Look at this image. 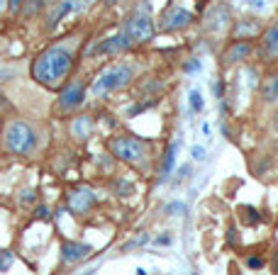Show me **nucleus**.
<instances>
[{
    "instance_id": "6e6552de",
    "label": "nucleus",
    "mask_w": 278,
    "mask_h": 275,
    "mask_svg": "<svg viewBox=\"0 0 278 275\" xmlns=\"http://www.w3.org/2000/svg\"><path fill=\"white\" fill-rule=\"evenodd\" d=\"M86 98V88H83V83H71L64 93H61V98H59V105H61V110H73L78 107L81 102Z\"/></svg>"
},
{
    "instance_id": "f03ea898",
    "label": "nucleus",
    "mask_w": 278,
    "mask_h": 275,
    "mask_svg": "<svg viewBox=\"0 0 278 275\" xmlns=\"http://www.w3.org/2000/svg\"><path fill=\"white\" fill-rule=\"evenodd\" d=\"M134 78V68L127 66V64H115V66L105 68L100 76L95 78V83H93V95L95 98H105V95H110L115 90L124 88L130 80Z\"/></svg>"
},
{
    "instance_id": "423d86ee",
    "label": "nucleus",
    "mask_w": 278,
    "mask_h": 275,
    "mask_svg": "<svg viewBox=\"0 0 278 275\" xmlns=\"http://www.w3.org/2000/svg\"><path fill=\"white\" fill-rule=\"evenodd\" d=\"M190 22H193V15H190L188 10H183V8H171V10H166V15H164L161 27H164L166 32H176V30H186Z\"/></svg>"
},
{
    "instance_id": "c85d7f7f",
    "label": "nucleus",
    "mask_w": 278,
    "mask_h": 275,
    "mask_svg": "<svg viewBox=\"0 0 278 275\" xmlns=\"http://www.w3.org/2000/svg\"><path fill=\"white\" fill-rule=\"evenodd\" d=\"M156 243H159V246H168V243H171V236L164 234V236H159V239H156Z\"/></svg>"
},
{
    "instance_id": "dca6fc26",
    "label": "nucleus",
    "mask_w": 278,
    "mask_h": 275,
    "mask_svg": "<svg viewBox=\"0 0 278 275\" xmlns=\"http://www.w3.org/2000/svg\"><path fill=\"white\" fill-rule=\"evenodd\" d=\"M176 154H178V142L171 146L164 156V163H161V178H168L171 176V171H173V166H176Z\"/></svg>"
},
{
    "instance_id": "7c9ffc66",
    "label": "nucleus",
    "mask_w": 278,
    "mask_h": 275,
    "mask_svg": "<svg viewBox=\"0 0 278 275\" xmlns=\"http://www.w3.org/2000/svg\"><path fill=\"white\" fill-rule=\"evenodd\" d=\"M20 5H22V0H10V8H12V10H20Z\"/></svg>"
},
{
    "instance_id": "9d476101",
    "label": "nucleus",
    "mask_w": 278,
    "mask_h": 275,
    "mask_svg": "<svg viewBox=\"0 0 278 275\" xmlns=\"http://www.w3.org/2000/svg\"><path fill=\"white\" fill-rule=\"evenodd\" d=\"M249 56H251V42L239 39V42H232V44L227 46V51H224V64H242Z\"/></svg>"
},
{
    "instance_id": "7ed1b4c3",
    "label": "nucleus",
    "mask_w": 278,
    "mask_h": 275,
    "mask_svg": "<svg viewBox=\"0 0 278 275\" xmlns=\"http://www.w3.org/2000/svg\"><path fill=\"white\" fill-rule=\"evenodd\" d=\"M5 142L8 149L17 156H30L37 149V132L27 122H12L5 132Z\"/></svg>"
},
{
    "instance_id": "aec40b11",
    "label": "nucleus",
    "mask_w": 278,
    "mask_h": 275,
    "mask_svg": "<svg viewBox=\"0 0 278 275\" xmlns=\"http://www.w3.org/2000/svg\"><path fill=\"white\" fill-rule=\"evenodd\" d=\"M12 261H15V256H12L10 251L0 253V273H5V270H8V268L12 265Z\"/></svg>"
},
{
    "instance_id": "4be33fe9",
    "label": "nucleus",
    "mask_w": 278,
    "mask_h": 275,
    "mask_svg": "<svg viewBox=\"0 0 278 275\" xmlns=\"http://www.w3.org/2000/svg\"><path fill=\"white\" fill-rule=\"evenodd\" d=\"M146 241H149V236H146V234H142V236H137L134 241L124 243V246H122V251H130V249H137V246H142V243H146Z\"/></svg>"
},
{
    "instance_id": "1a4fd4ad",
    "label": "nucleus",
    "mask_w": 278,
    "mask_h": 275,
    "mask_svg": "<svg viewBox=\"0 0 278 275\" xmlns=\"http://www.w3.org/2000/svg\"><path fill=\"white\" fill-rule=\"evenodd\" d=\"M130 46H132V39L127 37V32H122V34H117V37L105 39L103 44H98L93 49V54H117V51H124Z\"/></svg>"
},
{
    "instance_id": "39448f33",
    "label": "nucleus",
    "mask_w": 278,
    "mask_h": 275,
    "mask_svg": "<svg viewBox=\"0 0 278 275\" xmlns=\"http://www.w3.org/2000/svg\"><path fill=\"white\" fill-rule=\"evenodd\" d=\"M124 32H127V37H130L132 42H149V39L154 37V32H156L151 15H149L144 8H142V10H137L132 17L127 20Z\"/></svg>"
},
{
    "instance_id": "cd10ccee",
    "label": "nucleus",
    "mask_w": 278,
    "mask_h": 275,
    "mask_svg": "<svg viewBox=\"0 0 278 275\" xmlns=\"http://www.w3.org/2000/svg\"><path fill=\"white\" fill-rule=\"evenodd\" d=\"M198 68H200V61H190L188 66H186V71H188V73H193V71H198Z\"/></svg>"
},
{
    "instance_id": "ddd939ff",
    "label": "nucleus",
    "mask_w": 278,
    "mask_h": 275,
    "mask_svg": "<svg viewBox=\"0 0 278 275\" xmlns=\"http://www.w3.org/2000/svg\"><path fill=\"white\" fill-rule=\"evenodd\" d=\"M78 8H81V0H64V3H61V5L54 10V15H52V27L59 24L64 17H68L71 12H76Z\"/></svg>"
},
{
    "instance_id": "a211bd4d",
    "label": "nucleus",
    "mask_w": 278,
    "mask_h": 275,
    "mask_svg": "<svg viewBox=\"0 0 278 275\" xmlns=\"http://www.w3.org/2000/svg\"><path fill=\"white\" fill-rule=\"evenodd\" d=\"M242 219L246 222V224H259L261 222V217H259V212H256L254 207H242Z\"/></svg>"
},
{
    "instance_id": "5701e85b",
    "label": "nucleus",
    "mask_w": 278,
    "mask_h": 275,
    "mask_svg": "<svg viewBox=\"0 0 278 275\" xmlns=\"http://www.w3.org/2000/svg\"><path fill=\"white\" fill-rule=\"evenodd\" d=\"M249 8H254V10H266L268 8V0H244Z\"/></svg>"
},
{
    "instance_id": "f3484780",
    "label": "nucleus",
    "mask_w": 278,
    "mask_h": 275,
    "mask_svg": "<svg viewBox=\"0 0 278 275\" xmlns=\"http://www.w3.org/2000/svg\"><path fill=\"white\" fill-rule=\"evenodd\" d=\"M203 107H205L203 93L198 88H193L188 93V110H190V115H198V112H203Z\"/></svg>"
},
{
    "instance_id": "2f4dec72",
    "label": "nucleus",
    "mask_w": 278,
    "mask_h": 275,
    "mask_svg": "<svg viewBox=\"0 0 278 275\" xmlns=\"http://www.w3.org/2000/svg\"><path fill=\"white\" fill-rule=\"evenodd\" d=\"M137 275H146V270H144V268H139V270H137Z\"/></svg>"
},
{
    "instance_id": "20e7f679",
    "label": "nucleus",
    "mask_w": 278,
    "mask_h": 275,
    "mask_svg": "<svg viewBox=\"0 0 278 275\" xmlns=\"http://www.w3.org/2000/svg\"><path fill=\"white\" fill-rule=\"evenodd\" d=\"M110 151L124 163H142L146 158V144L137 136H115L110 142Z\"/></svg>"
},
{
    "instance_id": "393cba45",
    "label": "nucleus",
    "mask_w": 278,
    "mask_h": 275,
    "mask_svg": "<svg viewBox=\"0 0 278 275\" xmlns=\"http://www.w3.org/2000/svg\"><path fill=\"white\" fill-rule=\"evenodd\" d=\"M246 265H249V268H261V265H264V261H261L259 256H254V258H246Z\"/></svg>"
},
{
    "instance_id": "4468645a",
    "label": "nucleus",
    "mask_w": 278,
    "mask_h": 275,
    "mask_svg": "<svg viewBox=\"0 0 278 275\" xmlns=\"http://www.w3.org/2000/svg\"><path fill=\"white\" fill-rule=\"evenodd\" d=\"M90 132H93V117L83 115V117H78V120L73 122V134H76L78 139H86Z\"/></svg>"
},
{
    "instance_id": "0eeeda50",
    "label": "nucleus",
    "mask_w": 278,
    "mask_h": 275,
    "mask_svg": "<svg viewBox=\"0 0 278 275\" xmlns=\"http://www.w3.org/2000/svg\"><path fill=\"white\" fill-rule=\"evenodd\" d=\"M93 205H95V193L90 187H78V190H73L68 195V207L73 209V212H78V214L88 212Z\"/></svg>"
},
{
    "instance_id": "bb28decb",
    "label": "nucleus",
    "mask_w": 278,
    "mask_h": 275,
    "mask_svg": "<svg viewBox=\"0 0 278 275\" xmlns=\"http://www.w3.org/2000/svg\"><path fill=\"white\" fill-rule=\"evenodd\" d=\"M166 212H183V205L181 202H173V205H168Z\"/></svg>"
},
{
    "instance_id": "412c9836",
    "label": "nucleus",
    "mask_w": 278,
    "mask_h": 275,
    "mask_svg": "<svg viewBox=\"0 0 278 275\" xmlns=\"http://www.w3.org/2000/svg\"><path fill=\"white\" fill-rule=\"evenodd\" d=\"M190 156H193V161H205L208 158V151H205V146H190Z\"/></svg>"
},
{
    "instance_id": "72a5a7b5",
    "label": "nucleus",
    "mask_w": 278,
    "mask_h": 275,
    "mask_svg": "<svg viewBox=\"0 0 278 275\" xmlns=\"http://www.w3.org/2000/svg\"><path fill=\"white\" fill-rule=\"evenodd\" d=\"M273 124H276V127H278V112H276V120H273Z\"/></svg>"
},
{
    "instance_id": "9b49d317",
    "label": "nucleus",
    "mask_w": 278,
    "mask_h": 275,
    "mask_svg": "<svg viewBox=\"0 0 278 275\" xmlns=\"http://www.w3.org/2000/svg\"><path fill=\"white\" fill-rule=\"evenodd\" d=\"M64 261L66 263H78V261H83L86 256H90V246L88 243H76V241H64Z\"/></svg>"
},
{
    "instance_id": "c756f323",
    "label": "nucleus",
    "mask_w": 278,
    "mask_h": 275,
    "mask_svg": "<svg viewBox=\"0 0 278 275\" xmlns=\"http://www.w3.org/2000/svg\"><path fill=\"white\" fill-rule=\"evenodd\" d=\"M203 134H205V136H212V127H210V124H208V122L203 124Z\"/></svg>"
},
{
    "instance_id": "473e14b6",
    "label": "nucleus",
    "mask_w": 278,
    "mask_h": 275,
    "mask_svg": "<svg viewBox=\"0 0 278 275\" xmlns=\"http://www.w3.org/2000/svg\"><path fill=\"white\" fill-rule=\"evenodd\" d=\"M5 10V0H0V12Z\"/></svg>"
},
{
    "instance_id": "a878e982",
    "label": "nucleus",
    "mask_w": 278,
    "mask_h": 275,
    "mask_svg": "<svg viewBox=\"0 0 278 275\" xmlns=\"http://www.w3.org/2000/svg\"><path fill=\"white\" fill-rule=\"evenodd\" d=\"M37 217H39V219H49V217H52V212H49V207H39V209H37Z\"/></svg>"
},
{
    "instance_id": "f8f14e48",
    "label": "nucleus",
    "mask_w": 278,
    "mask_h": 275,
    "mask_svg": "<svg viewBox=\"0 0 278 275\" xmlns=\"http://www.w3.org/2000/svg\"><path fill=\"white\" fill-rule=\"evenodd\" d=\"M264 54H266L268 59L278 56V22L271 24L268 32L264 34Z\"/></svg>"
},
{
    "instance_id": "6ab92c4d",
    "label": "nucleus",
    "mask_w": 278,
    "mask_h": 275,
    "mask_svg": "<svg viewBox=\"0 0 278 275\" xmlns=\"http://www.w3.org/2000/svg\"><path fill=\"white\" fill-rule=\"evenodd\" d=\"M256 32H259V27H256V24L242 22V24H239V30H237V39H244V34H256Z\"/></svg>"
},
{
    "instance_id": "f704fd0d",
    "label": "nucleus",
    "mask_w": 278,
    "mask_h": 275,
    "mask_svg": "<svg viewBox=\"0 0 278 275\" xmlns=\"http://www.w3.org/2000/svg\"><path fill=\"white\" fill-rule=\"evenodd\" d=\"M86 275H95V270H88V273H86Z\"/></svg>"
},
{
    "instance_id": "b1692460",
    "label": "nucleus",
    "mask_w": 278,
    "mask_h": 275,
    "mask_svg": "<svg viewBox=\"0 0 278 275\" xmlns=\"http://www.w3.org/2000/svg\"><path fill=\"white\" fill-rule=\"evenodd\" d=\"M34 200H37V195H34V190H24L22 195H20V202H22V205H32Z\"/></svg>"
},
{
    "instance_id": "f257e3e1",
    "label": "nucleus",
    "mask_w": 278,
    "mask_h": 275,
    "mask_svg": "<svg viewBox=\"0 0 278 275\" xmlns=\"http://www.w3.org/2000/svg\"><path fill=\"white\" fill-rule=\"evenodd\" d=\"M73 66V54L66 46H49L39 54V59L32 66V78L46 88H59Z\"/></svg>"
},
{
    "instance_id": "2eb2a0df",
    "label": "nucleus",
    "mask_w": 278,
    "mask_h": 275,
    "mask_svg": "<svg viewBox=\"0 0 278 275\" xmlns=\"http://www.w3.org/2000/svg\"><path fill=\"white\" fill-rule=\"evenodd\" d=\"M264 100L266 102H278V73L266 78V83H264Z\"/></svg>"
}]
</instances>
